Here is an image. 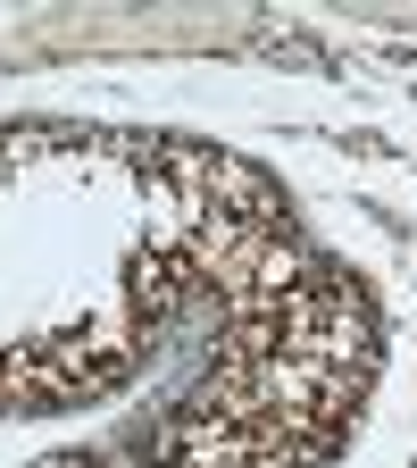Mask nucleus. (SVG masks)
Listing matches in <instances>:
<instances>
[{
    "label": "nucleus",
    "mask_w": 417,
    "mask_h": 468,
    "mask_svg": "<svg viewBox=\"0 0 417 468\" xmlns=\"http://www.w3.org/2000/svg\"><path fill=\"white\" fill-rule=\"evenodd\" d=\"M34 468H117L109 452H50V460H34Z\"/></svg>",
    "instance_id": "f03ea898"
},
{
    "label": "nucleus",
    "mask_w": 417,
    "mask_h": 468,
    "mask_svg": "<svg viewBox=\"0 0 417 468\" xmlns=\"http://www.w3.org/2000/svg\"><path fill=\"white\" fill-rule=\"evenodd\" d=\"M384 326L368 284L284 251L225 310L217 360L159 419L151 468H318L350 443V419L376 385Z\"/></svg>",
    "instance_id": "f257e3e1"
}]
</instances>
